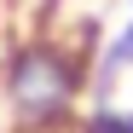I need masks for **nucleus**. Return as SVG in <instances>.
<instances>
[{"label": "nucleus", "mask_w": 133, "mask_h": 133, "mask_svg": "<svg viewBox=\"0 0 133 133\" xmlns=\"http://www.w3.org/2000/svg\"><path fill=\"white\" fill-rule=\"evenodd\" d=\"M98 35L87 23L81 35H29L0 58V98H6L12 133H75L81 98L93 87Z\"/></svg>", "instance_id": "1"}, {"label": "nucleus", "mask_w": 133, "mask_h": 133, "mask_svg": "<svg viewBox=\"0 0 133 133\" xmlns=\"http://www.w3.org/2000/svg\"><path fill=\"white\" fill-rule=\"evenodd\" d=\"M133 70V0H127V23L116 29V35H104L98 41V52H93V104H104L110 98V87H116L122 75Z\"/></svg>", "instance_id": "2"}, {"label": "nucleus", "mask_w": 133, "mask_h": 133, "mask_svg": "<svg viewBox=\"0 0 133 133\" xmlns=\"http://www.w3.org/2000/svg\"><path fill=\"white\" fill-rule=\"evenodd\" d=\"M81 116L93 122L98 133H133V110H116L110 98H104V104H93V110H81Z\"/></svg>", "instance_id": "3"}]
</instances>
